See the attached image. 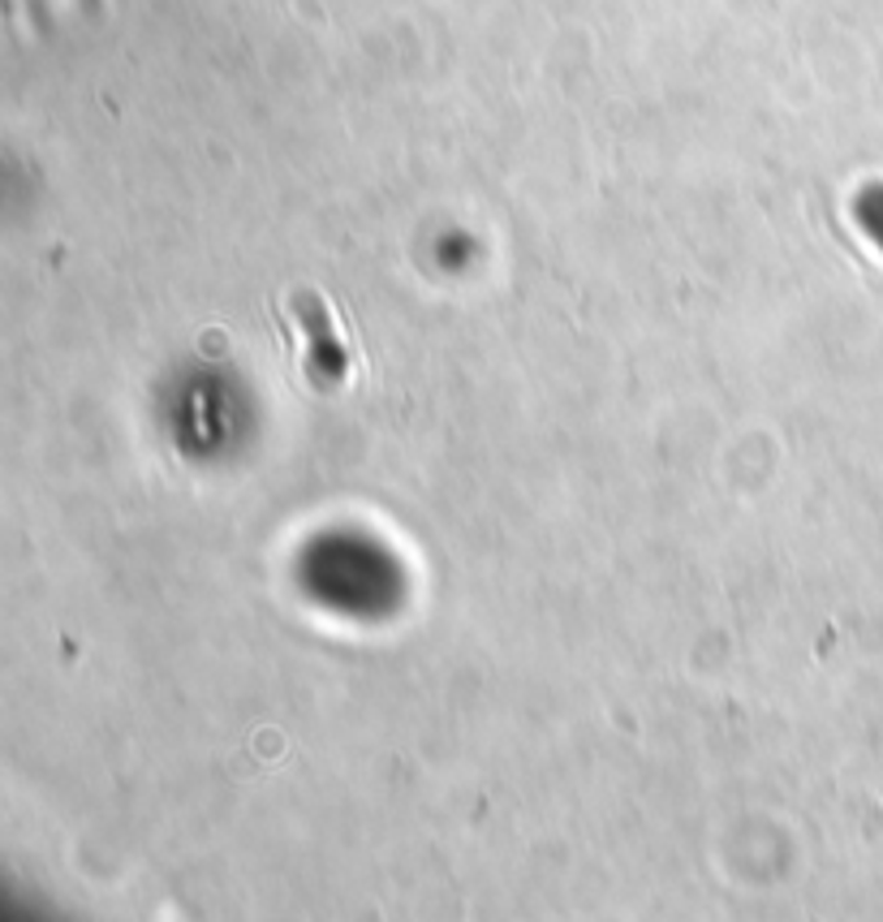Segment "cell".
<instances>
[{
  "label": "cell",
  "mask_w": 883,
  "mask_h": 922,
  "mask_svg": "<svg viewBox=\"0 0 883 922\" xmlns=\"http://www.w3.org/2000/svg\"><path fill=\"white\" fill-rule=\"evenodd\" d=\"M289 306H293V319H298V328H302V337H306V346H311V358H315L319 380H324V384L345 380L349 354H345V346H340L337 332H333L328 306H324L319 297H311V293H298Z\"/></svg>",
  "instance_id": "cell-1"
},
{
  "label": "cell",
  "mask_w": 883,
  "mask_h": 922,
  "mask_svg": "<svg viewBox=\"0 0 883 922\" xmlns=\"http://www.w3.org/2000/svg\"><path fill=\"white\" fill-rule=\"evenodd\" d=\"M862 220H867V229L875 233V242L883 246V195H875V199L867 203V215H862Z\"/></svg>",
  "instance_id": "cell-2"
}]
</instances>
